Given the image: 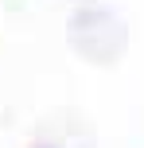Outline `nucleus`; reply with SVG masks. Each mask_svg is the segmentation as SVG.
<instances>
[{"label": "nucleus", "instance_id": "1", "mask_svg": "<svg viewBox=\"0 0 144 148\" xmlns=\"http://www.w3.org/2000/svg\"><path fill=\"white\" fill-rule=\"evenodd\" d=\"M39 148H47V144H39Z\"/></svg>", "mask_w": 144, "mask_h": 148}]
</instances>
